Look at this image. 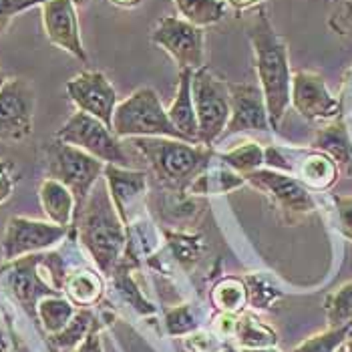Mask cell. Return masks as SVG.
Here are the masks:
<instances>
[{
  "mask_svg": "<svg viewBox=\"0 0 352 352\" xmlns=\"http://www.w3.org/2000/svg\"><path fill=\"white\" fill-rule=\"evenodd\" d=\"M270 117L264 93L254 82H230V121L221 137L270 131Z\"/></svg>",
  "mask_w": 352,
  "mask_h": 352,
  "instance_id": "obj_15",
  "label": "cell"
},
{
  "mask_svg": "<svg viewBox=\"0 0 352 352\" xmlns=\"http://www.w3.org/2000/svg\"><path fill=\"white\" fill-rule=\"evenodd\" d=\"M334 210H336V223L342 238L352 242V195H332Z\"/></svg>",
  "mask_w": 352,
  "mask_h": 352,
  "instance_id": "obj_36",
  "label": "cell"
},
{
  "mask_svg": "<svg viewBox=\"0 0 352 352\" xmlns=\"http://www.w3.org/2000/svg\"><path fill=\"white\" fill-rule=\"evenodd\" d=\"M236 14H242V12H248V10H256L260 6H264L266 0H223Z\"/></svg>",
  "mask_w": 352,
  "mask_h": 352,
  "instance_id": "obj_40",
  "label": "cell"
},
{
  "mask_svg": "<svg viewBox=\"0 0 352 352\" xmlns=\"http://www.w3.org/2000/svg\"><path fill=\"white\" fill-rule=\"evenodd\" d=\"M248 38L252 45L254 71L258 85L264 93L272 129H280L288 109L292 107V69L288 45L284 36L274 28L268 10L256 8V14L248 27Z\"/></svg>",
  "mask_w": 352,
  "mask_h": 352,
  "instance_id": "obj_1",
  "label": "cell"
},
{
  "mask_svg": "<svg viewBox=\"0 0 352 352\" xmlns=\"http://www.w3.org/2000/svg\"><path fill=\"white\" fill-rule=\"evenodd\" d=\"M45 162L47 177L60 182L75 195L77 212L85 206L93 188L103 179L107 167V163L99 162L97 157L85 153L79 147L63 143L58 139H53L45 147Z\"/></svg>",
  "mask_w": 352,
  "mask_h": 352,
  "instance_id": "obj_5",
  "label": "cell"
},
{
  "mask_svg": "<svg viewBox=\"0 0 352 352\" xmlns=\"http://www.w3.org/2000/svg\"><path fill=\"white\" fill-rule=\"evenodd\" d=\"M0 352H12V346H10V340L6 338L2 326H0Z\"/></svg>",
  "mask_w": 352,
  "mask_h": 352,
  "instance_id": "obj_42",
  "label": "cell"
},
{
  "mask_svg": "<svg viewBox=\"0 0 352 352\" xmlns=\"http://www.w3.org/2000/svg\"><path fill=\"white\" fill-rule=\"evenodd\" d=\"M38 201L49 221H53L56 226H65V228L73 226L77 201L71 190L65 188L60 182L49 179V177L43 179L38 186Z\"/></svg>",
  "mask_w": 352,
  "mask_h": 352,
  "instance_id": "obj_20",
  "label": "cell"
},
{
  "mask_svg": "<svg viewBox=\"0 0 352 352\" xmlns=\"http://www.w3.org/2000/svg\"><path fill=\"white\" fill-rule=\"evenodd\" d=\"M67 97L77 111L89 113L113 127V115L119 105L117 91L101 71H82L67 81Z\"/></svg>",
  "mask_w": 352,
  "mask_h": 352,
  "instance_id": "obj_14",
  "label": "cell"
},
{
  "mask_svg": "<svg viewBox=\"0 0 352 352\" xmlns=\"http://www.w3.org/2000/svg\"><path fill=\"white\" fill-rule=\"evenodd\" d=\"M244 282L248 288V306L252 310H270L272 304L284 296L270 280H266L260 274L245 276Z\"/></svg>",
  "mask_w": 352,
  "mask_h": 352,
  "instance_id": "obj_31",
  "label": "cell"
},
{
  "mask_svg": "<svg viewBox=\"0 0 352 352\" xmlns=\"http://www.w3.org/2000/svg\"><path fill=\"white\" fill-rule=\"evenodd\" d=\"M217 160L226 163L228 167H232L236 173L245 175L266 165V149L256 141H245L232 147L226 153H217Z\"/></svg>",
  "mask_w": 352,
  "mask_h": 352,
  "instance_id": "obj_28",
  "label": "cell"
},
{
  "mask_svg": "<svg viewBox=\"0 0 352 352\" xmlns=\"http://www.w3.org/2000/svg\"><path fill=\"white\" fill-rule=\"evenodd\" d=\"M328 27L338 36L352 38V0H330Z\"/></svg>",
  "mask_w": 352,
  "mask_h": 352,
  "instance_id": "obj_34",
  "label": "cell"
},
{
  "mask_svg": "<svg viewBox=\"0 0 352 352\" xmlns=\"http://www.w3.org/2000/svg\"><path fill=\"white\" fill-rule=\"evenodd\" d=\"M312 149L326 153L342 173L352 177V139L344 117H338L318 129L312 141Z\"/></svg>",
  "mask_w": 352,
  "mask_h": 352,
  "instance_id": "obj_18",
  "label": "cell"
},
{
  "mask_svg": "<svg viewBox=\"0 0 352 352\" xmlns=\"http://www.w3.org/2000/svg\"><path fill=\"white\" fill-rule=\"evenodd\" d=\"M292 107L312 123H330L342 117V101L312 71H296L292 75Z\"/></svg>",
  "mask_w": 352,
  "mask_h": 352,
  "instance_id": "obj_13",
  "label": "cell"
},
{
  "mask_svg": "<svg viewBox=\"0 0 352 352\" xmlns=\"http://www.w3.org/2000/svg\"><path fill=\"white\" fill-rule=\"evenodd\" d=\"M109 195L113 199L115 210L123 219L125 226H129L139 212L145 206L147 197V173L135 171L129 167H119V165H107L105 175Z\"/></svg>",
  "mask_w": 352,
  "mask_h": 352,
  "instance_id": "obj_17",
  "label": "cell"
},
{
  "mask_svg": "<svg viewBox=\"0 0 352 352\" xmlns=\"http://www.w3.org/2000/svg\"><path fill=\"white\" fill-rule=\"evenodd\" d=\"M244 179L245 184H250L252 188L264 193L270 199L272 206L278 210L282 221H286L290 226L300 223L302 219L312 216L318 210L316 199L310 193V190L306 186H302L290 173L262 167L252 173H245Z\"/></svg>",
  "mask_w": 352,
  "mask_h": 352,
  "instance_id": "obj_7",
  "label": "cell"
},
{
  "mask_svg": "<svg viewBox=\"0 0 352 352\" xmlns=\"http://www.w3.org/2000/svg\"><path fill=\"white\" fill-rule=\"evenodd\" d=\"M191 93L199 127V143L212 147L221 139L230 121V81L221 79L210 67L193 71Z\"/></svg>",
  "mask_w": 352,
  "mask_h": 352,
  "instance_id": "obj_6",
  "label": "cell"
},
{
  "mask_svg": "<svg viewBox=\"0 0 352 352\" xmlns=\"http://www.w3.org/2000/svg\"><path fill=\"white\" fill-rule=\"evenodd\" d=\"M16 167L10 160H0V206L12 195L16 186Z\"/></svg>",
  "mask_w": 352,
  "mask_h": 352,
  "instance_id": "obj_37",
  "label": "cell"
},
{
  "mask_svg": "<svg viewBox=\"0 0 352 352\" xmlns=\"http://www.w3.org/2000/svg\"><path fill=\"white\" fill-rule=\"evenodd\" d=\"M191 77H193V71H179L175 97L171 105L167 107V115L173 127L190 143H199V127H197L195 103H193V93H191Z\"/></svg>",
  "mask_w": 352,
  "mask_h": 352,
  "instance_id": "obj_19",
  "label": "cell"
},
{
  "mask_svg": "<svg viewBox=\"0 0 352 352\" xmlns=\"http://www.w3.org/2000/svg\"><path fill=\"white\" fill-rule=\"evenodd\" d=\"M109 4L117 6V8H125V10H131V8H137L143 0H107Z\"/></svg>",
  "mask_w": 352,
  "mask_h": 352,
  "instance_id": "obj_41",
  "label": "cell"
},
{
  "mask_svg": "<svg viewBox=\"0 0 352 352\" xmlns=\"http://www.w3.org/2000/svg\"><path fill=\"white\" fill-rule=\"evenodd\" d=\"M41 258L43 254H30L19 260L6 262L4 268H0V284L6 288V292L12 296V300L27 312L30 320L36 322V306L38 302L47 296L60 294L53 284L43 278L38 272L41 268Z\"/></svg>",
  "mask_w": 352,
  "mask_h": 352,
  "instance_id": "obj_10",
  "label": "cell"
},
{
  "mask_svg": "<svg viewBox=\"0 0 352 352\" xmlns=\"http://www.w3.org/2000/svg\"><path fill=\"white\" fill-rule=\"evenodd\" d=\"M230 340L221 338L216 330L210 332V330H195L188 334V338L184 340L186 349L190 352H219Z\"/></svg>",
  "mask_w": 352,
  "mask_h": 352,
  "instance_id": "obj_35",
  "label": "cell"
},
{
  "mask_svg": "<svg viewBox=\"0 0 352 352\" xmlns=\"http://www.w3.org/2000/svg\"><path fill=\"white\" fill-rule=\"evenodd\" d=\"M173 6L184 21L201 28L217 25L228 8L223 0H173Z\"/></svg>",
  "mask_w": 352,
  "mask_h": 352,
  "instance_id": "obj_26",
  "label": "cell"
},
{
  "mask_svg": "<svg viewBox=\"0 0 352 352\" xmlns=\"http://www.w3.org/2000/svg\"><path fill=\"white\" fill-rule=\"evenodd\" d=\"M95 322H97V318L89 308H79L77 314L73 316V320L65 326L60 332H56L53 336H47L51 351L73 352L87 338V334L91 332Z\"/></svg>",
  "mask_w": 352,
  "mask_h": 352,
  "instance_id": "obj_25",
  "label": "cell"
},
{
  "mask_svg": "<svg viewBox=\"0 0 352 352\" xmlns=\"http://www.w3.org/2000/svg\"><path fill=\"white\" fill-rule=\"evenodd\" d=\"M212 304L217 312L223 314H242L248 306V288L244 278L228 276L221 278L212 290Z\"/></svg>",
  "mask_w": 352,
  "mask_h": 352,
  "instance_id": "obj_27",
  "label": "cell"
},
{
  "mask_svg": "<svg viewBox=\"0 0 352 352\" xmlns=\"http://www.w3.org/2000/svg\"><path fill=\"white\" fill-rule=\"evenodd\" d=\"M47 0H27L25 2V10H28V8H32V6H41V4H45Z\"/></svg>",
  "mask_w": 352,
  "mask_h": 352,
  "instance_id": "obj_45",
  "label": "cell"
},
{
  "mask_svg": "<svg viewBox=\"0 0 352 352\" xmlns=\"http://www.w3.org/2000/svg\"><path fill=\"white\" fill-rule=\"evenodd\" d=\"M352 336V322L342 326H328L326 330L308 336L292 352H336Z\"/></svg>",
  "mask_w": 352,
  "mask_h": 352,
  "instance_id": "obj_29",
  "label": "cell"
},
{
  "mask_svg": "<svg viewBox=\"0 0 352 352\" xmlns=\"http://www.w3.org/2000/svg\"><path fill=\"white\" fill-rule=\"evenodd\" d=\"M336 352H349V351H346V344H342V346H340V349H338Z\"/></svg>",
  "mask_w": 352,
  "mask_h": 352,
  "instance_id": "obj_48",
  "label": "cell"
},
{
  "mask_svg": "<svg viewBox=\"0 0 352 352\" xmlns=\"http://www.w3.org/2000/svg\"><path fill=\"white\" fill-rule=\"evenodd\" d=\"M169 245L173 250V256L186 266L190 268L191 264H195L204 252V242L199 236H188V234H167Z\"/></svg>",
  "mask_w": 352,
  "mask_h": 352,
  "instance_id": "obj_33",
  "label": "cell"
},
{
  "mask_svg": "<svg viewBox=\"0 0 352 352\" xmlns=\"http://www.w3.org/2000/svg\"><path fill=\"white\" fill-rule=\"evenodd\" d=\"M111 129L119 139L169 137V139L188 141L173 127L157 91L151 87H141V89L133 91L127 99L119 101L115 115H113Z\"/></svg>",
  "mask_w": 352,
  "mask_h": 352,
  "instance_id": "obj_4",
  "label": "cell"
},
{
  "mask_svg": "<svg viewBox=\"0 0 352 352\" xmlns=\"http://www.w3.org/2000/svg\"><path fill=\"white\" fill-rule=\"evenodd\" d=\"M242 186H245L244 175L236 173L226 163H221V165L210 163L195 177V182L188 188V191L193 195H217V193H230Z\"/></svg>",
  "mask_w": 352,
  "mask_h": 352,
  "instance_id": "obj_22",
  "label": "cell"
},
{
  "mask_svg": "<svg viewBox=\"0 0 352 352\" xmlns=\"http://www.w3.org/2000/svg\"><path fill=\"white\" fill-rule=\"evenodd\" d=\"M234 342L238 344V349H266L278 344V334L254 312H242L238 314Z\"/></svg>",
  "mask_w": 352,
  "mask_h": 352,
  "instance_id": "obj_24",
  "label": "cell"
},
{
  "mask_svg": "<svg viewBox=\"0 0 352 352\" xmlns=\"http://www.w3.org/2000/svg\"><path fill=\"white\" fill-rule=\"evenodd\" d=\"M131 145L149 163L160 184L171 190H188L216 157L212 147L169 137H137Z\"/></svg>",
  "mask_w": 352,
  "mask_h": 352,
  "instance_id": "obj_3",
  "label": "cell"
},
{
  "mask_svg": "<svg viewBox=\"0 0 352 352\" xmlns=\"http://www.w3.org/2000/svg\"><path fill=\"white\" fill-rule=\"evenodd\" d=\"M219 352H242V351L238 349V344H236V342H228V344H226V346H223Z\"/></svg>",
  "mask_w": 352,
  "mask_h": 352,
  "instance_id": "obj_44",
  "label": "cell"
},
{
  "mask_svg": "<svg viewBox=\"0 0 352 352\" xmlns=\"http://www.w3.org/2000/svg\"><path fill=\"white\" fill-rule=\"evenodd\" d=\"M27 0H0V34H4L16 14L25 12Z\"/></svg>",
  "mask_w": 352,
  "mask_h": 352,
  "instance_id": "obj_38",
  "label": "cell"
},
{
  "mask_svg": "<svg viewBox=\"0 0 352 352\" xmlns=\"http://www.w3.org/2000/svg\"><path fill=\"white\" fill-rule=\"evenodd\" d=\"M165 328L171 336H188L199 330V322L190 304H184L165 312Z\"/></svg>",
  "mask_w": 352,
  "mask_h": 352,
  "instance_id": "obj_32",
  "label": "cell"
},
{
  "mask_svg": "<svg viewBox=\"0 0 352 352\" xmlns=\"http://www.w3.org/2000/svg\"><path fill=\"white\" fill-rule=\"evenodd\" d=\"M75 2L77 0H47L45 4H41L43 28L54 47H58L60 51L69 53L81 63H89L82 45Z\"/></svg>",
  "mask_w": 352,
  "mask_h": 352,
  "instance_id": "obj_16",
  "label": "cell"
},
{
  "mask_svg": "<svg viewBox=\"0 0 352 352\" xmlns=\"http://www.w3.org/2000/svg\"><path fill=\"white\" fill-rule=\"evenodd\" d=\"M77 310L79 308L65 294L47 296V298L41 300L38 306H36V324H41L43 332L47 336H53L73 320Z\"/></svg>",
  "mask_w": 352,
  "mask_h": 352,
  "instance_id": "obj_23",
  "label": "cell"
},
{
  "mask_svg": "<svg viewBox=\"0 0 352 352\" xmlns=\"http://www.w3.org/2000/svg\"><path fill=\"white\" fill-rule=\"evenodd\" d=\"M71 228L95 268L111 276L121 262L129 240L125 223L109 195L105 179L93 188L85 206L75 214Z\"/></svg>",
  "mask_w": 352,
  "mask_h": 352,
  "instance_id": "obj_2",
  "label": "cell"
},
{
  "mask_svg": "<svg viewBox=\"0 0 352 352\" xmlns=\"http://www.w3.org/2000/svg\"><path fill=\"white\" fill-rule=\"evenodd\" d=\"M71 236V228L56 226L53 221H41L30 217L14 216L6 221L2 236V260H19L30 254H41Z\"/></svg>",
  "mask_w": 352,
  "mask_h": 352,
  "instance_id": "obj_11",
  "label": "cell"
},
{
  "mask_svg": "<svg viewBox=\"0 0 352 352\" xmlns=\"http://www.w3.org/2000/svg\"><path fill=\"white\" fill-rule=\"evenodd\" d=\"M151 43L171 56L179 71L206 67V28L182 16H162L151 30Z\"/></svg>",
  "mask_w": 352,
  "mask_h": 352,
  "instance_id": "obj_9",
  "label": "cell"
},
{
  "mask_svg": "<svg viewBox=\"0 0 352 352\" xmlns=\"http://www.w3.org/2000/svg\"><path fill=\"white\" fill-rule=\"evenodd\" d=\"M73 352H103V342H101V326L95 322L87 338Z\"/></svg>",
  "mask_w": 352,
  "mask_h": 352,
  "instance_id": "obj_39",
  "label": "cell"
},
{
  "mask_svg": "<svg viewBox=\"0 0 352 352\" xmlns=\"http://www.w3.org/2000/svg\"><path fill=\"white\" fill-rule=\"evenodd\" d=\"M346 351L352 352V336H351V338H349V340H346Z\"/></svg>",
  "mask_w": 352,
  "mask_h": 352,
  "instance_id": "obj_47",
  "label": "cell"
},
{
  "mask_svg": "<svg viewBox=\"0 0 352 352\" xmlns=\"http://www.w3.org/2000/svg\"><path fill=\"white\" fill-rule=\"evenodd\" d=\"M36 93L28 79L14 77L0 89V141L19 143L32 133Z\"/></svg>",
  "mask_w": 352,
  "mask_h": 352,
  "instance_id": "obj_12",
  "label": "cell"
},
{
  "mask_svg": "<svg viewBox=\"0 0 352 352\" xmlns=\"http://www.w3.org/2000/svg\"><path fill=\"white\" fill-rule=\"evenodd\" d=\"M63 294L77 308L95 306L105 294V280L99 276V270H93V268L71 270L65 280Z\"/></svg>",
  "mask_w": 352,
  "mask_h": 352,
  "instance_id": "obj_21",
  "label": "cell"
},
{
  "mask_svg": "<svg viewBox=\"0 0 352 352\" xmlns=\"http://www.w3.org/2000/svg\"><path fill=\"white\" fill-rule=\"evenodd\" d=\"M6 81H8V79H6V75H4V71L0 69V89L4 87V82H6Z\"/></svg>",
  "mask_w": 352,
  "mask_h": 352,
  "instance_id": "obj_46",
  "label": "cell"
},
{
  "mask_svg": "<svg viewBox=\"0 0 352 352\" xmlns=\"http://www.w3.org/2000/svg\"><path fill=\"white\" fill-rule=\"evenodd\" d=\"M324 312L328 326H342L352 322V282L342 284L324 300Z\"/></svg>",
  "mask_w": 352,
  "mask_h": 352,
  "instance_id": "obj_30",
  "label": "cell"
},
{
  "mask_svg": "<svg viewBox=\"0 0 352 352\" xmlns=\"http://www.w3.org/2000/svg\"><path fill=\"white\" fill-rule=\"evenodd\" d=\"M242 352H282L278 351L276 346H266V349H240Z\"/></svg>",
  "mask_w": 352,
  "mask_h": 352,
  "instance_id": "obj_43",
  "label": "cell"
},
{
  "mask_svg": "<svg viewBox=\"0 0 352 352\" xmlns=\"http://www.w3.org/2000/svg\"><path fill=\"white\" fill-rule=\"evenodd\" d=\"M54 139L75 145L107 165H119V167L131 165L121 139L103 121H99L89 113L75 111L54 133Z\"/></svg>",
  "mask_w": 352,
  "mask_h": 352,
  "instance_id": "obj_8",
  "label": "cell"
}]
</instances>
